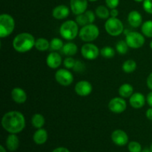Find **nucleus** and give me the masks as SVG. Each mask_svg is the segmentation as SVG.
<instances>
[{"instance_id": "nucleus-1", "label": "nucleus", "mask_w": 152, "mask_h": 152, "mask_svg": "<svg viewBox=\"0 0 152 152\" xmlns=\"http://www.w3.org/2000/svg\"><path fill=\"white\" fill-rule=\"evenodd\" d=\"M1 126L9 134H17L25 129L26 126L25 117L20 111H10L3 115Z\"/></svg>"}, {"instance_id": "nucleus-2", "label": "nucleus", "mask_w": 152, "mask_h": 152, "mask_svg": "<svg viewBox=\"0 0 152 152\" xmlns=\"http://www.w3.org/2000/svg\"><path fill=\"white\" fill-rule=\"evenodd\" d=\"M36 39L34 36L28 32L20 33L13 40V48L18 53H26L35 46Z\"/></svg>"}, {"instance_id": "nucleus-3", "label": "nucleus", "mask_w": 152, "mask_h": 152, "mask_svg": "<svg viewBox=\"0 0 152 152\" xmlns=\"http://www.w3.org/2000/svg\"><path fill=\"white\" fill-rule=\"evenodd\" d=\"M76 21L67 20L61 25L59 34L66 40H73L79 35V26Z\"/></svg>"}, {"instance_id": "nucleus-4", "label": "nucleus", "mask_w": 152, "mask_h": 152, "mask_svg": "<svg viewBox=\"0 0 152 152\" xmlns=\"http://www.w3.org/2000/svg\"><path fill=\"white\" fill-rule=\"evenodd\" d=\"M99 36V29L94 23L88 24L82 27L79 32V37L85 42H91L96 40Z\"/></svg>"}, {"instance_id": "nucleus-5", "label": "nucleus", "mask_w": 152, "mask_h": 152, "mask_svg": "<svg viewBox=\"0 0 152 152\" xmlns=\"http://www.w3.org/2000/svg\"><path fill=\"white\" fill-rule=\"evenodd\" d=\"M15 20L13 16L7 13L0 15V37L5 38L13 32Z\"/></svg>"}, {"instance_id": "nucleus-6", "label": "nucleus", "mask_w": 152, "mask_h": 152, "mask_svg": "<svg viewBox=\"0 0 152 152\" xmlns=\"http://www.w3.org/2000/svg\"><path fill=\"white\" fill-rule=\"evenodd\" d=\"M105 30L111 37H118L124 32L123 22L117 17H109L105 22Z\"/></svg>"}, {"instance_id": "nucleus-7", "label": "nucleus", "mask_w": 152, "mask_h": 152, "mask_svg": "<svg viewBox=\"0 0 152 152\" xmlns=\"http://www.w3.org/2000/svg\"><path fill=\"white\" fill-rule=\"evenodd\" d=\"M126 42L131 48H140L145 44V36L137 31H130L126 35Z\"/></svg>"}, {"instance_id": "nucleus-8", "label": "nucleus", "mask_w": 152, "mask_h": 152, "mask_svg": "<svg viewBox=\"0 0 152 152\" xmlns=\"http://www.w3.org/2000/svg\"><path fill=\"white\" fill-rule=\"evenodd\" d=\"M81 54L88 60H94L100 54V50L96 45L91 42H86L81 48Z\"/></svg>"}, {"instance_id": "nucleus-9", "label": "nucleus", "mask_w": 152, "mask_h": 152, "mask_svg": "<svg viewBox=\"0 0 152 152\" xmlns=\"http://www.w3.org/2000/svg\"><path fill=\"white\" fill-rule=\"evenodd\" d=\"M55 80L62 86H69L74 82V76L68 69L60 68L55 73Z\"/></svg>"}, {"instance_id": "nucleus-10", "label": "nucleus", "mask_w": 152, "mask_h": 152, "mask_svg": "<svg viewBox=\"0 0 152 152\" xmlns=\"http://www.w3.org/2000/svg\"><path fill=\"white\" fill-rule=\"evenodd\" d=\"M108 109L114 114H122L127 108V102L123 97H114L108 102Z\"/></svg>"}, {"instance_id": "nucleus-11", "label": "nucleus", "mask_w": 152, "mask_h": 152, "mask_svg": "<svg viewBox=\"0 0 152 152\" xmlns=\"http://www.w3.org/2000/svg\"><path fill=\"white\" fill-rule=\"evenodd\" d=\"M76 94L80 96H87L91 94L93 91V86L90 82L87 80H80L74 87Z\"/></svg>"}, {"instance_id": "nucleus-12", "label": "nucleus", "mask_w": 152, "mask_h": 152, "mask_svg": "<svg viewBox=\"0 0 152 152\" xmlns=\"http://www.w3.org/2000/svg\"><path fill=\"white\" fill-rule=\"evenodd\" d=\"M112 142L117 146H124L129 143V136L127 133L121 129H116L111 135Z\"/></svg>"}, {"instance_id": "nucleus-13", "label": "nucleus", "mask_w": 152, "mask_h": 152, "mask_svg": "<svg viewBox=\"0 0 152 152\" xmlns=\"http://www.w3.org/2000/svg\"><path fill=\"white\" fill-rule=\"evenodd\" d=\"M88 0H70V7L74 14L76 16L83 14L87 10Z\"/></svg>"}, {"instance_id": "nucleus-14", "label": "nucleus", "mask_w": 152, "mask_h": 152, "mask_svg": "<svg viewBox=\"0 0 152 152\" xmlns=\"http://www.w3.org/2000/svg\"><path fill=\"white\" fill-rule=\"evenodd\" d=\"M146 102V98L140 92H135L129 98V103L131 106L136 109L142 108Z\"/></svg>"}, {"instance_id": "nucleus-15", "label": "nucleus", "mask_w": 152, "mask_h": 152, "mask_svg": "<svg viewBox=\"0 0 152 152\" xmlns=\"http://www.w3.org/2000/svg\"><path fill=\"white\" fill-rule=\"evenodd\" d=\"M62 62V56L57 52H50L46 57V64L51 69H57Z\"/></svg>"}, {"instance_id": "nucleus-16", "label": "nucleus", "mask_w": 152, "mask_h": 152, "mask_svg": "<svg viewBox=\"0 0 152 152\" xmlns=\"http://www.w3.org/2000/svg\"><path fill=\"white\" fill-rule=\"evenodd\" d=\"M10 95H11L12 99L17 104L25 103L28 98L25 91L19 87L13 88L12 89Z\"/></svg>"}, {"instance_id": "nucleus-17", "label": "nucleus", "mask_w": 152, "mask_h": 152, "mask_svg": "<svg viewBox=\"0 0 152 152\" xmlns=\"http://www.w3.org/2000/svg\"><path fill=\"white\" fill-rule=\"evenodd\" d=\"M69 14L70 9L66 5H64V4L56 6L52 10L53 17L56 19H59V20L66 19L69 16Z\"/></svg>"}, {"instance_id": "nucleus-18", "label": "nucleus", "mask_w": 152, "mask_h": 152, "mask_svg": "<svg viewBox=\"0 0 152 152\" xmlns=\"http://www.w3.org/2000/svg\"><path fill=\"white\" fill-rule=\"evenodd\" d=\"M128 22L133 28H138L142 24V16L137 10H132L128 15Z\"/></svg>"}, {"instance_id": "nucleus-19", "label": "nucleus", "mask_w": 152, "mask_h": 152, "mask_svg": "<svg viewBox=\"0 0 152 152\" xmlns=\"http://www.w3.org/2000/svg\"><path fill=\"white\" fill-rule=\"evenodd\" d=\"M48 139V132L43 128L38 129L33 135V140L37 145H43L47 142Z\"/></svg>"}, {"instance_id": "nucleus-20", "label": "nucleus", "mask_w": 152, "mask_h": 152, "mask_svg": "<svg viewBox=\"0 0 152 152\" xmlns=\"http://www.w3.org/2000/svg\"><path fill=\"white\" fill-rule=\"evenodd\" d=\"M6 148L10 151H16L19 146V140L16 134H10L5 141Z\"/></svg>"}, {"instance_id": "nucleus-21", "label": "nucleus", "mask_w": 152, "mask_h": 152, "mask_svg": "<svg viewBox=\"0 0 152 152\" xmlns=\"http://www.w3.org/2000/svg\"><path fill=\"white\" fill-rule=\"evenodd\" d=\"M119 94L123 98H130L134 94V88L129 83H124L119 88Z\"/></svg>"}, {"instance_id": "nucleus-22", "label": "nucleus", "mask_w": 152, "mask_h": 152, "mask_svg": "<svg viewBox=\"0 0 152 152\" xmlns=\"http://www.w3.org/2000/svg\"><path fill=\"white\" fill-rule=\"evenodd\" d=\"M61 50L63 54L68 56H72L77 53L78 47L75 43L72 42H68L64 44L63 48Z\"/></svg>"}, {"instance_id": "nucleus-23", "label": "nucleus", "mask_w": 152, "mask_h": 152, "mask_svg": "<svg viewBox=\"0 0 152 152\" xmlns=\"http://www.w3.org/2000/svg\"><path fill=\"white\" fill-rule=\"evenodd\" d=\"M45 120L42 114H34L31 117V124L35 129H41L44 126Z\"/></svg>"}, {"instance_id": "nucleus-24", "label": "nucleus", "mask_w": 152, "mask_h": 152, "mask_svg": "<svg viewBox=\"0 0 152 152\" xmlns=\"http://www.w3.org/2000/svg\"><path fill=\"white\" fill-rule=\"evenodd\" d=\"M37 50L39 51H45L50 48V42L45 38H38L36 39L35 46Z\"/></svg>"}, {"instance_id": "nucleus-25", "label": "nucleus", "mask_w": 152, "mask_h": 152, "mask_svg": "<svg viewBox=\"0 0 152 152\" xmlns=\"http://www.w3.org/2000/svg\"><path fill=\"white\" fill-rule=\"evenodd\" d=\"M137 65L134 60L128 59L123 62V65H122V69L125 73L131 74V73H133L134 71H135V70L137 69Z\"/></svg>"}, {"instance_id": "nucleus-26", "label": "nucleus", "mask_w": 152, "mask_h": 152, "mask_svg": "<svg viewBox=\"0 0 152 152\" xmlns=\"http://www.w3.org/2000/svg\"><path fill=\"white\" fill-rule=\"evenodd\" d=\"M96 16L102 19H108L110 17V10L104 5L98 6L95 10Z\"/></svg>"}, {"instance_id": "nucleus-27", "label": "nucleus", "mask_w": 152, "mask_h": 152, "mask_svg": "<svg viewBox=\"0 0 152 152\" xmlns=\"http://www.w3.org/2000/svg\"><path fill=\"white\" fill-rule=\"evenodd\" d=\"M141 31L145 37L152 38V20H147L141 25Z\"/></svg>"}, {"instance_id": "nucleus-28", "label": "nucleus", "mask_w": 152, "mask_h": 152, "mask_svg": "<svg viewBox=\"0 0 152 152\" xmlns=\"http://www.w3.org/2000/svg\"><path fill=\"white\" fill-rule=\"evenodd\" d=\"M64 46V43L62 39L59 38H53L50 41V48L53 51H57V50H62Z\"/></svg>"}, {"instance_id": "nucleus-29", "label": "nucleus", "mask_w": 152, "mask_h": 152, "mask_svg": "<svg viewBox=\"0 0 152 152\" xmlns=\"http://www.w3.org/2000/svg\"><path fill=\"white\" fill-rule=\"evenodd\" d=\"M115 50L110 46H105L100 50V55L105 59H111L115 56Z\"/></svg>"}, {"instance_id": "nucleus-30", "label": "nucleus", "mask_w": 152, "mask_h": 152, "mask_svg": "<svg viewBox=\"0 0 152 152\" xmlns=\"http://www.w3.org/2000/svg\"><path fill=\"white\" fill-rule=\"evenodd\" d=\"M129 47L126 40H120L116 44V50L120 54H126L129 51Z\"/></svg>"}, {"instance_id": "nucleus-31", "label": "nucleus", "mask_w": 152, "mask_h": 152, "mask_svg": "<svg viewBox=\"0 0 152 152\" xmlns=\"http://www.w3.org/2000/svg\"><path fill=\"white\" fill-rule=\"evenodd\" d=\"M128 150L129 152H141L142 150V145L137 141H131L128 144Z\"/></svg>"}, {"instance_id": "nucleus-32", "label": "nucleus", "mask_w": 152, "mask_h": 152, "mask_svg": "<svg viewBox=\"0 0 152 152\" xmlns=\"http://www.w3.org/2000/svg\"><path fill=\"white\" fill-rule=\"evenodd\" d=\"M75 21L77 22V23L79 25H80V26H82V27H83V26H85V25L89 24L87 17H86V16L85 13L77 15V17H76Z\"/></svg>"}, {"instance_id": "nucleus-33", "label": "nucleus", "mask_w": 152, "mask_h": 152, "mask_svg": "<svg viewBox=\"0 0 152 152\" xmlns=\"http://www.w3.org/2000/svg\"><path fill=\"white\" fill-rule=\"evenodd\" d=\"M76 60L72 58L71 56H68L65 60L63 61V65L65 67V68L67 69H71V68H74V65H75Z\"/></svg>"}, {"instance_id": "nucleus-34", "label": "nucleus", "mask_w": 152, "mask_h": 152, "mask_svg": "<svg viewBox=\"0 0 152 152\" xmlns=\"http://www.w3.org/2000/svg\"><path fill=\"white\" fill-rule=\"evenodd\" d=\"M142 7L146 13L152 14V0H144Z\"/></svg>"}, {"instance_id": "nucleus-35", "label": "nucleus", "mask_w": 152, "mask_h": 152, "mask_svg": "<svg viewBox=\"0 0 152 152\" xmlns=\"http://www.w3.org/2000/svg\"><path fill=\"white\" fill-rule=\"evenodd\" d=\"M73 69H74V71H77V72H82V71H85L86 66H85L84 62L80 60H76L75 65H74Z\"/></svg>"}, {"instance_id": "nucleus-36", "label": "nucleus", "mask_w": 152, "mask_h": 152, "mask_svg": "<svg viewBox=\"0 0 152 152\" xmlns=\"http://www.w3.org/2000/svg\"><path fill=\"white\" fill-rule=\"evenodd\" d=\"M105 4L110 9L117 8L120 4V0H105Z\"/></svg>"}, {"instance_id": "nucleus-37", "label": "nucleus", "mask_w": 152, "mask_h": 152, "mask_svg": "<svg viewBox=\"0 0 152 152\" xmlns=\"http://www.w3.org/2000/svg\"><path fill=\"white\" fill-rule=\"evenodd\" d=\"M84 13L86 14V17H87L88 21V23L89 24L94 23V22L95 21V14H96V13H94L92 10H87Z\"/></svg>"}, {"instance_id": "nucleus-38", "label": "nucleus", "mask_w": 152, "mask_h": 152, "mask_svg": "<svg viewBox=\"0 0 152 152\" xmlns=\"http://www.w3.org/2000/svg\"><path fill=\"white\" fill-rule=\"evenodd\" d=\"M146 85L147 86H148V88L152 91V73H151V74L148 75V77H147Z\"/></svg>"}, {"instance_id": "nucleus-39", "label": "nucleus", "mask_w": 152, "mask_h": 152, "mask_svg": "<svg viewBox=\"0 0 152 152\" xmlns=\"http://www.w3.org/2000/svg\"><path fill=\"white\" fill-rule=\"evenodd\" d=\"M52 152H71L69 151V149L65 147H58L56 148L55 149H53Z\"/></svg>"}, {"instance_id": "nucleus-40", "label": "nucleus", "mask_w": 152, "mask_h": 152, "mask_svg": "<svg viewBox=\"0 0 152 152\" xmlns=\"http://www.w3.org/2000/svg\"><path fill=\"white\" fill-rule=\"evenodd\" d=\"M146 102L150 107H152V91L148 94L146 96Z\"/></svg>"}, {"instance_id": "nucleus-41", "label": "nucleus", "mask_w": 152, "mask_h": 152, "mask_svg": "<svg viewBox=\"0 0 152 152\" xmlns=\"http://www.w3.org/2000/svg\"><path fill=\"white\" fill-rule=\"evenodd\" d=\"M118 15L119 11L117 10V8L111 9V10H110V16H111V17H117Z\"/></svg>"}, {"instance_id": "nucleus-42", "label": "nucleus", "mask_w": 152, "mask_h": 152, "mask_svg": "<svg viewBox=\"0 0 152 152\" xmlns=\"http://www.w3.org/2000/svg\"><path fill=\"white\" fill-rule=\"evenodd\" d=\"M145 116H146L147 119L152 121V107H150L145 112Z\"/></svg>"}, {"instance_id": "nucleus-43", "label": "nucleus", "mask_w": 152, "mask_h": 152, "mask_svg": "<svg viewBox=\"0 0 152 152\" xmlns=\"http://www.w3.org/2000/svg\"><path fill=\"white\" fill-rule=\"evenodd\" d=\"M0 152H7V151H6L5 148H4V146H3L2 145H0Z\"/></svg>"}, {"instance_id": "nucleus-44", "label": "nucleus", "mask_w": 152, "mask_h": 152, "mask_svg": "<svg viewBox=\"0 0 152 152\" xmlns=\"http://www.w3.org/2000/svg\"><path fill=\"white\" fill-rule=\"evenodd\" d=\"M141 152H151V150H150V148L149 149H148V148H145V149H142Z\"/></svg>"}, {"instance_id": "nucleus-45", "label": "nucleus", "mask_w": 152, "mask_h": 152, "mask_svg": "<svg viewBox=\"0 0 152 152\" xmlns=\"http://www.w3.org/2000/svg\"><path fill=\"white\" fill-rule=\"evenodd\" d=\"M134 1H137V2H142V1H144V0H134Z\"/></svg>"}, {"instance_id": "nucleus-46", "label": "nucleus", "mask_w": 152, "mask_h": 152, "mask_svg": "<svg viewBox=\"0 0 152 152\" xmlns=\"http://www.w3.org/2000/svg\"><path fill=\"white\" fill-rule=\"evenodd\" d=\"M149 45H150V48L152 50V40L151 42H150V44H149Z\"/></svg>"}, {"instance_id": "nucleus-47", "label": "nucleus", "mask_w": 152, "mask_h": 152, "mask_svg": "<svg viewBox=\"0 0 152 152\" xmlns=\"http://www.w3.org/2000/svg\"><path fill=\"white\" fill-rule=\"evenodd\" d=\"M150 150H151V151L152 152V143H151V146H150Z\"/></svg>"}, {"instance_id": "nucleus-48", "label": "nucleus", "mask_w": 152, "mask_h": 152, "mask_svg": "<svg viewBox=\"0 0 152 152\" xmlns=\"http://www.w3.org/2000/svg\"><path fill=\"white\" fill-rule=\"evenodd\" d=\"M89 1H97V0H88Z\"/></svg>"}, {"instance_id": "nucleus-49", "label": "nucleus", "mask_w": 152, "mask_h": 152, "mask_svg": "<svg viewBox=\"0 0 152 152\" xmlns=\"http://www.w3.org/2000/svg\"><path fill=\"white\" fill-rule=\"evenodd\" d=\"M83 152H88V151H83Z\"/></svg>"}]
</instances>
